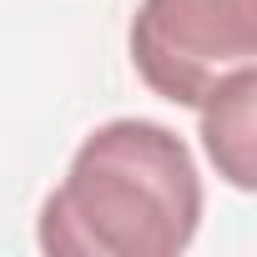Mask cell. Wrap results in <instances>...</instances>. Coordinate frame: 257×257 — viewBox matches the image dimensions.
Instances as JSON below:
<instances>
[{
    "label": "cell",
    "instance_id": "cell-1",
    "mask_svg": "<svg viewBox=\"0 0 257 257\" xmlns=\"http://www.w3.org/2000/svg\"><path fill=\"white\" fill-rule=\"evenodd\" d=\"M202 222V177L177 132L121 116L76 147L41 207L51 257H177Z\"/></svg>",
    "mask_w": 257,
    "mask_h": 257
},
{
    "label": "cell",
    "instance_id": "cell-2",
    "mask_svg": "<svg viewBox=\"0 0 257 257\" xmlns=\"http://www.w3.org/2000/svg\"><path fill=\"white\" fill-rule=\"evenodd\" d=\"M132 66L172 106H202L222 81L257 71V0H142Z\"/></svg>",
    "mask_w": 257,
    "mask_h": 257
},
{
    "label": "cell",
    "instance_id": "cell-3",
    "mask_svg": "<svg viewBox=\"0 0 257 257\" xmlns=\"http://www.w3.org/2000/svg\"><path fill=\"white\" fill-rule=\"evenodd\" d=\"M257 71H242L232 81H222L197 111H202V147L212 157V167L237 187L252 192L257 187Z\"/></svg>",
    "mask_w": 257,
    "mask_h": 257
}]
</instances>
